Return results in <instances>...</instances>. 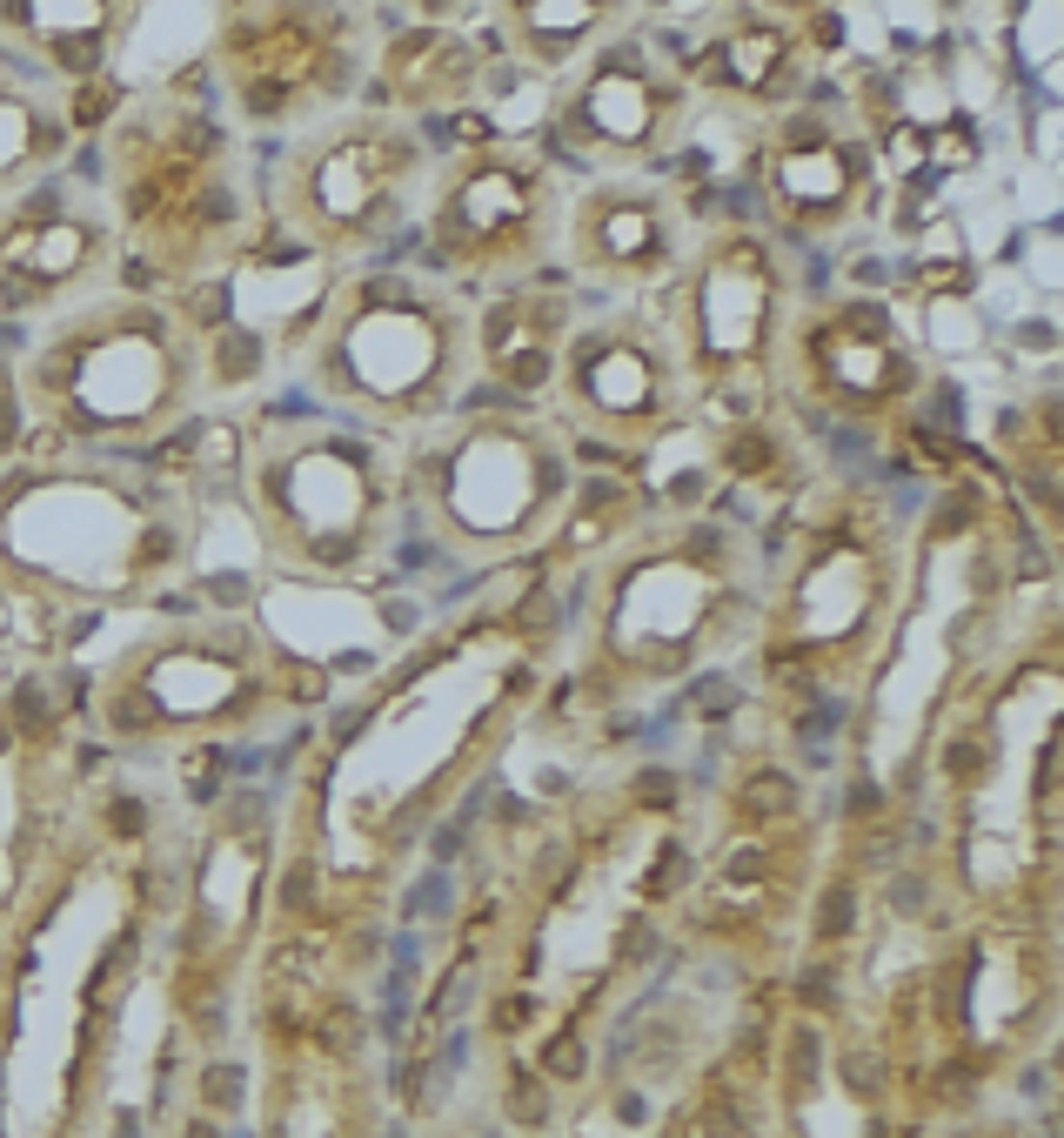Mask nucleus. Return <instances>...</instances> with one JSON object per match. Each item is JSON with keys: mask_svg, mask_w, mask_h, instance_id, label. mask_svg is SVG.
<instances>
[{"mask_svg": "<svg viewBox=\"0 0 1064 1138\" xmlns=\"http://www.w3.org/2000/svg\"><path fill=\"white\" fill-rule=\"evenodd\" d=\"M750 804H764V811H791V784H784V777H757V784H750Z\"/></svg>", "mask_w": 1064, "mask_h": 1138, "instance_id": "f03ea898", "label": "nucleus"}, {"mask_svg": "<svg viewBox=\"0 0 1064 1138\" xmlns=\"http://www.w3.org/2000/svg\"><path fill=\"white\" fill-rule=\"evenodd\" d=\"M516 1119H542V1099L530 1092V1078H516Z\"/></svg>", "mask_w": 1064, "mask_h": 1138, "instance_id": "7ed1b4c3", "label": "nucleus"}, {"mask_svg": "<svg viewBox=\"0 0 1064 1138\" xmlns=\"http://www.w3.org/2000/svg\"><path fill=\"white\" fill-rule=\"evenodd\" d=\"M542 1065H549V1072H556V1078H576V1072H583V1045H576V1038H556V1045H549V1058H542Z\"/></svg>", "mask_w": 1064, "mask_h": 1138, "instance_id": "f257e3e1", "label": "nucleus"}]
</instances>
